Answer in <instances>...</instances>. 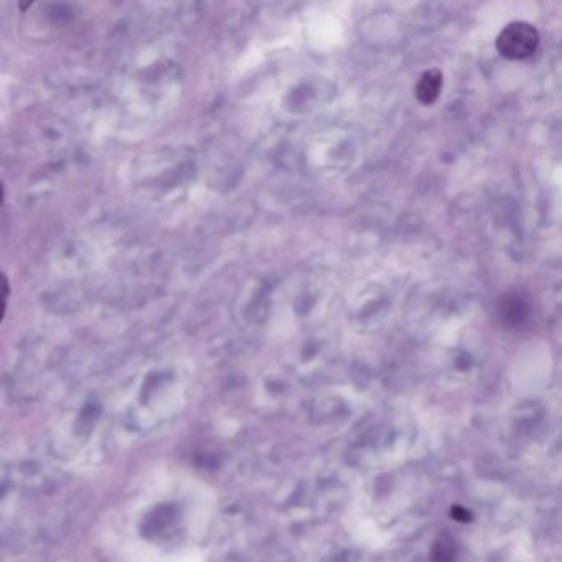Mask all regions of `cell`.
Instances as JSON below:
<instances>
[{
  "mask_svg": "<svg viewBox=\"0 0 562 562\" xmlns=\"http://www.w3.org/2000/svg\"><path fill=\"white\" fill-rule=\"evenodd\" d=\"M8 295V284L4 275H0V322H2L4 313H6V300Z\"/></svg>",
  "mask_w": 562,
  "mask_h": 562,
  "instance_id": "obj_4",
  "label": "cell"
},
{
  "mask_svg": "<svg viewBox=\"0 0 562 562\" xmlns=\"http://www.w3.org/2000/svg\"><path fill=\"white\" fill-rule=\"evenodd\" d=\"M540 45V32L528 22H511L497 37L498 53L507 60H525Z\"/></svg>",
  "mask_w": 562,
  "mask_h": 562,
  "instance_id": "obj_1",
  "label": "cell"
},
{
  "mask_svg": "<svg viewBox=\"0 0 562 562\" xmlns=\"http://www.w3.org/2000/svg\"><path fill=\"white\" fill-rule=\"evenodd\" d=\"M442 83H444V78H442L440 70L434 68L426 71L416 84V98L422 104L436 103V99L440 94Z\"/></svg>",
  "mask_w": 562,
  "mask_h": 562,
  "instance_id": "obj_2",
  "label": "cell"
},
{
  "mask_svg": "<svg viewBox=\"0 0 562 562\" xmlns=\"http://www.w3.org/2000/svg\"><path fill=\"white\" fill-rule=\"evenodd\" d=\"M455 549L449 537L442 536L434 549V562H454Z\"/></svg>",
  "mask_w": 562,
  "mask_h": 562,
  "instance_id": "obj_3",
  "label": "cell"
}]
</instances>
